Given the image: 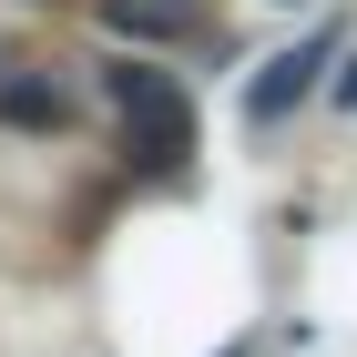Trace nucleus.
<instances>
[{"label": "nucleus", "instance_id": "1", "mask_svg": "<svg viewBox=\"0 0 357 357\" xmlns=\"http://www.w3.org/2000/svg\"><path fill=\"white\" fill-rule=\"evenodd\" d=\"M102 82H112V112H123V153L153 164V174H174L194 153V102L153 72V61H112Z\"/></svg>", "mask_w": 357, "mask_h": 357}, {"label": "nucleus", "instance_id": "2", "mask_svg": "<svg viewBox=\"0 0 357 357\" xmlns=\"http://www.w3.org/2000/svg\"><path fill=\"white\" fill-rule=\"evenodd\" d=\"M102 31H123V41H194L204 10L194 0H102Z\"/></svg>", "mask_w": 357, "mask_h": 357}, {"label": "nucleus", "instance_id": "3", "mask_svg": "<svg viewBox=\"0 0 357 357\" xmlns=\"http://www.w3.org/2000/svg\"><path fill=\"white\" fill-rule=\"evenodd\" d=\"M0 123H21V133H61V123H72V92L41 82V72H10V82H0Z\"/></svg>", "mask_w": 357, "mask_h": 357}, {"label": "nucleus", "instance_id": "4", "mask_svg": "<svg viewBox=\"0 0 357 357\" xmlns=\"http://www.w3.org/2000/svg\"><path fill=\"white\" fill-rule=\"evenodd\" d=\"M317 61H327V41H306V52H286V61H266V82L245 92V112H255V123H275V112H286V102H296L306 82H317Z\"/></svg>", "mask_w": 357, "mask_h": 357}, {"label": "nucleus", "instance_id": "5", "mask_svg": "<svg viewBox=\"0 0 357 357\" xmlns=\"http://www.w3.org/2000/svg\"><path fill=\"white\" fill-rule=\"evenodd\" d=\"M337 102H357V61H347V82H337Z\"/></svg>", "mask_w": 357, "mask_h": 357}]
</instances>
